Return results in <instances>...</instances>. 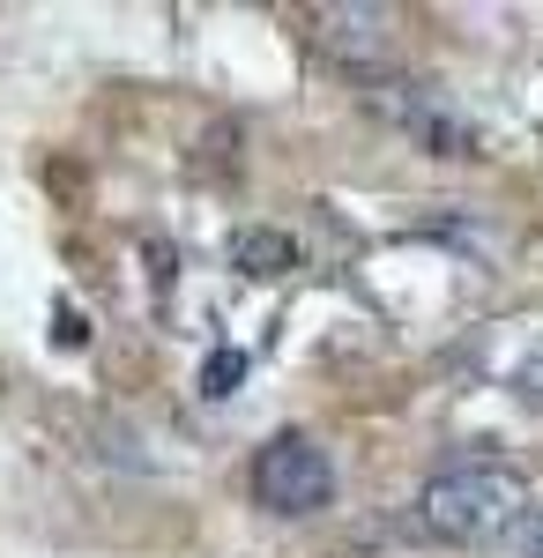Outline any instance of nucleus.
<instances>
[{
    "label": "nucleus",
    "instance_id": "f257e3e1",
    "mask_svg": "<svg viewBox=\"0 0 543 558\" xmlns=\"http://www.w3.org/2000/svg\"><path fill=\"white\" fill-rule=\"evenodd\" d=\"M418 529L439 544H499L514 529H529V484L506 470V462H455V470L424 476L418 492Z\"/></svg>",
    "mask_w": 543,
    "mask_h": 558
},
{
    "label": "nucleus",
    "instance_id": "f03ea898",
    "mask_svg": "<svg viewBox=\"0 0 543 558\" xmlns=\"http://www.w3.org/2000/svg\"><path fill=\"white\" fill-rule=\"evenodd\" d=\"M328 499H335V470L305 432H276V439L253 454V507L298 521V514H321Z\"/></svg>",
    "mask_w": 543,
    "mask_h": 558
},
{
    "label": "nucleus",
    "instance_id": "7ed1b4c3",
    "mask_svg": "<svg viewBox=\"0 0 543 558\" xmlns=\"http://www.w3.org/2000/svg\"><path fill=\"white\" fill-rule=\"evenodd\" d=\"M373 105H379V112H387L402 134H410V142H424L432 157H484V149H476V128L461 120L439 89H424V83H379Z\"/></svg>",
    "mask_w": 543,
    "mask_h": 558
},
{
    "label": "nucleus",
    "instance_id": "20e7f679",
    "mask_svg": "<svg viewBox=\"0 0 543 558\" xmlns=\"http://www.w3.org/2000/svg\"><path fill=\"white\" fill-rule=\"evenodd\" d=\"M305 23H313V45L350 68H373L387 52V8H305Z\"/></svg>",
    "mask_w": 543,
    "mask_h": 558
},
{
    "label": "nucleus",
    "instance_id": "39448f33",
    "mask_svg": "<svg viewBox=\"0 0 543 558\" xmlns=\"http://www.w3.org/2000/svg\"><path fill=\"white\" fill-rule=\"evenodd\" d=\"M231 260H239L246 276H283V268L298 260V246L283 239V231H246V239L231 246Z\"/></svg>",
    "mask_w": 543,
    "mask_h": 558
},
{
    "label": "nucleus",
    "instance_id": "423d86ee",
    "mask_svg": "<svg viewBox=\"0 0 543 558\" xmlns=\"http://www.w3.org/2000/svg\"><path fill=\"white\" fill-rule=\"evenodd\" d=\"M239 380H246V350H209V365H202V395L224 402V395H239Z\"/></svg>",
    "mask_w": 543,
    "mask_h": 558
},
{
    "label": "nucleus",
    "instance_id": "0eeeda50",
    "mask_svg": "<svg viewBox=\"0 0 543 558\" xmlns=\"http://www.w3.org/2000/svg\"><path fill=\"white\" fill-rule=\"evenodd\" d=\"M514 395H521V402H536L543 410V336L529 350H521V357H514Z\"/></svg>",
    "mask_w": 543,
    "mask_h": 558
},
{
    "label": "nucleus",
    "instance_id": "6e6552de",
    "mask_svg": "<svg viewBox=\"0 0 543 558\" xmlns=\"http://www.w3.org/2000/svg\"><path fill=\"white\" fill-rule=\"evenodd\" d=\"M521 558H543V514H529V529H521Z\"/></svg>",
    "mask_w": 543,
    "mask_h": 558
}]
</instances>
